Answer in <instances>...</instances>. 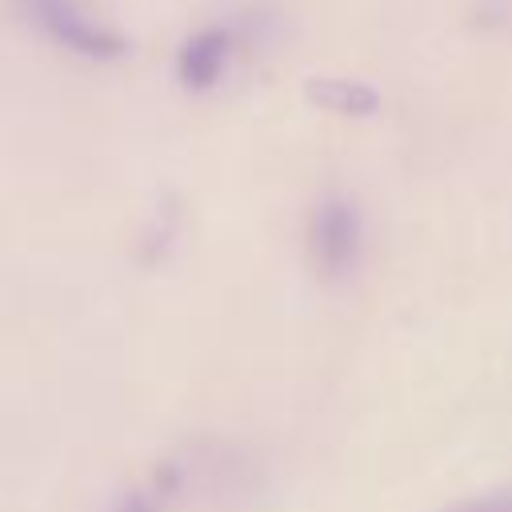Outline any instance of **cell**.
<instances>
[{
    "mask_svg": "<svg viewBox=\"0 0 512 512\" xmlns=\"http://www.w3.org/2000/svg\"><path fill=\"white\" fill-rule=\"evenodd\" d=\"M312 252L324 276H344L360 256V216L348 200L332 196L312 216Z\"/></svg>",
    "mask_w": 512,
    "mask_h": 512,
    "instance_id": "1",
    "label": "cell"
},
{
    "mask_svg": "<svg viewBox=\"0 0 512 512\" xmlns=\"http://www.w3.org/2000/svg\"><path fill=\"white\" fill-rule=\"evenodd\" d=\"M228 56H232V32H224V28H200L180 48V60H176L180 80L192 92H204V88H212L224 76Z\"/></svg>",
    "mask_w": 512,
    "mask_h": 512,
    "instance_id": "2",
    "label": "cell"
},
{
    "mask_svg": "<svg viewBox=\"0 0 512 512\" xmlns=\"http://www.w3.org/2000/svg\"><path fill=\"white\" fill-rule=\"evenodd\" d=\"M312 100L324 104L328 112H340V116H372L380 108V96L360 84V80H332V76H320L308 84Z\"/></svg>",
    "mask_w": 512,
    "mask_h": 512,
    "instance_id": "3",
    "label": "cell"
},
{
    "mask_svg": "<svg viewBox=\"0 0 512 512\" xmlns=\"http://www.w3.org/2000/svg\"><path fill=\"white\" fill-rule=\"evenodd\" d=\"M444 512H512V496H484V500H464Z\"/></svg>",
    "mask_w": 512,
    "mask_h": 512,
    "instance_id": "4",
    "label": "cell"
},
{
    "mask_svg": "<svg viewBox=\"0 0 512 512\" xmlns=\"http://www.w3.org/2000/svg\"><path fill=\"white\" fill-rule=\"evenodd\" d=\"M112 512H164V508H160L156 496H148V492H128Z\"/></svg>",
    "mask_w": 512,
    "mask_h": 512,
    "instance_id": "5",
    "label": "cell"
}]
</instances>
